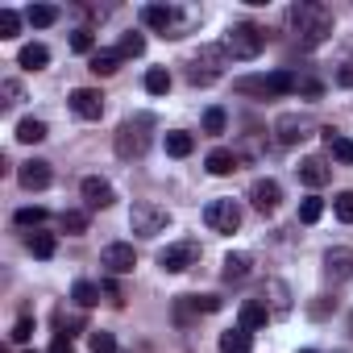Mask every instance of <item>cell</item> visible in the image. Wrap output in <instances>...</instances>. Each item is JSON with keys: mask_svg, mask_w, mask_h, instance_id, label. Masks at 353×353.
<instances>
[{"mask_svg": "<svg viewBox=\"0 0 353 353\" xmlns=\"http://www.w3.org/2000/svg\"><path fill=\"white\" fill-rule=\"evenodd\" d=\"M17 30H21V17L13 9H0V38H17Z\"/></svg>", "mask_w": 353, "mask_h": 353, "instance_id": "ab89813d", "label": "cell"}, {"mask_svg": "<svg viewBox=\"0 0 353 353\" xmlns=\"http://www.w3.org/2000/svg\"><path fill=\"white\" fill-rule=\"evenodd\" d=\"M100 266H104L108 274H133L137 254H133V245H129V241H108V245L100 250Z\"/></svg>", "mask_w": 353, "mask_h": 353, "instance_id": "8fae6325", "label": "cell"}, {"mask_svg": "<svg viewBox=\"0 0 353 353\" xmlns=\"http://www.w3.org/2000/svg\"><path fill=\"white\" fill-rule=\"evenodd\" d=\"M250 204H254L258 212H274V208L283 204V188H279L274 179H254V188H250Z\"/></svg>", "mask_w": 353, "mask_h": 353, "instance_id": "9a60e30c", "label": "cell"}, {"mask_svg": "<svg viewBox=\"0 0 353 353\" xmlns=\"http://www.w3.org/2000/svg\"><path fill=\"white\" fill-rule=\"evenodd\" d=\"M295 170H299V183H303V188H312V192H316V188H324V183L332 179V166H328L324 158H303Z\"/></svg>", "mask_w": 353, "mask_h": 353, "instance_id": "e0dca14e", "label": "cell"}, {"mask_svg": "<svg viewBox=\"0 0 353 353\" xmlns=\"http://www.w3.org/2000/svg\"><path fill=\"white\" fill-rule=\"evenodd\" d=\"M332 212H336V221L353 225V192H341V196L332 200Z\"/></svg>", "mask_w": 353, "mask_h": 353, "instance_id": "f35d334b", "label": "cell"}, {"mask_svg": "<svg viewBox=\"0 0 353 353\" xmlns=\"http://www.w3.org/2000/svg\"><path fill=\"white\" fill-rule=\"evenodd\" d=\"M299 353H316V349H299Z\"/></svg>", "mask_w": 353, "mask_h": 353, "instance_id": "c3c4849f", "label": "cell"}, {"mask_svg": "<svg viewBox=\"0 0 353 353\" xmlns=\"http://www.w3.org/2000/svg\"><path fill=\"white\" fill-rule=\"evenodd\" d=\"M216 345H221V353H254V332L237 324V328H225Z\"/></svg>", "mask_w": 353, "mask_h": 353, "instance_id": "d6986e66", "label": "cell"}, {"mask_svg": "<svg viewBox=\"0 0 353 353\" xmlns=\"http://www.w3.org/2000/svg\"><path fill=\"white\" fill-rule=\"evenodd\" d=\"M274 133H279L283 145H299V141H307V137L316 133V125H312V117H303V112H283V117L274 121Z\"/></svg>", "mask_w": 353, "mask_h": 353, "instance_id": "9c48e42d", "label": "cell"}, {"mask_svg": "<svg viewBox=\"0 0 353 353\" xmlns=\"http://www.w3.org/2000/svg\"><path fill=\"white\" fill-rule=\"evenodd\" d=\"M67 104H71V112H75L79 121H100V117H104V96H100L96 88H75V92L67 96Z\"/></svg>", "mask_w": 353, "mask_h": 353, "instance_id": "7c38bea8", "label": "cell"}, {"mask_svg": "<svg viewBox=\"0 0 353 353\" xmlns=\"http://www.w3.org/2000/svg\"><path fill=\"white\" fill-rule=\"evenodd\" d=\"M229 54H225V46H200V54L188 63V83H196V88H208L216 75H221V63H225Z\"/></svg>", "mask_w": 353, "mask_h": 353, "instance_id": "5b68a950", "label": "cell"}, {"mask_svg": "<svg viewBox=\"0 0 353 353\" xmlns=\"http://www.w3.org/2000/svg\"><path fill=\"white\" fill-rule=\"evenodd\" d=\"M328 307H336V299H332V303H328V299H316V303H312V316L320 320V316H328Z\"/></svg>", "mask_w": 353, "mask_h": 353, "instance_id": "7dc6e473", "label": "cell"}, {"mask_svg": "<svg viewBox=\"0 0 353 353\" xmlns=\"http://www.w3.org/2000/svg\"><path fill=\"white\" fill-rule=\"evenodd\" d=\"M196 262H200V245H196V241H174V245L158 250V266H162L166 274H183V270H192Z\"/></svg>", "mask_w": 353, "mask_h": 353, "instance_id": "52a82bcc", "label": "cell"}, {"mask_svg": "<svg viewBox=\"0 0 353 353\" xmlns=\"http://www.w3.org/2000/svg\"><path fill=\"white\" fill-rule=\"evenodd\" d=\"M166 225H170V212L158 208V204H150V200H141V204L129 208V229H133L137 237H158Z\"/></svg>", "mask_w": 353, "mask_h": 353, "instance_id": "8992f818", "label": "cell"}, {"mask_svg": "<svg viewBox=\"0 0 353 353\" xmlns=\"http://www.w3.org/2000/svg\"><path fill=\"white\" fill-rule=\"evenodd\" d=\"M88 71L92 75H117L121 71V50H96L88 59Z\"/></svg>", "mask_w": 353, "mask_h": 353, "instance_id": "7402d4cb", "label": "cell"}, {"mask_svg": "<svg viewBox=\"0 0 353 353\" xmlns=\"http://www.w3.org/2000/svg\"><path fill=\"white\" fill-rule=\"evenodd\" d=\"M262 46H266V30L254 26V21H237V26H229V34H225V54H229V59L250 63V59L262 54Z\"/></svg>", "mask_w": 353, "mask_h": 353, "instance_id": "7a4b0ae2", "label": "cell"}, {"mask_svg": "<svg viewBox=\"0 0 353 353\" xmlns=\"http://www.w3.org/2000/svg\"><path fill=\"white\" fill-rule=\"evenodd\" d=\"M117 158H141L145 150H150V117H129V121H121L117 125Z\"/></svg>", "mask_w": 353, "mask_h": 353, "instance_id": "3957f363", "label": "cell"}, {"mask_svg": "<svg viewBox=\"0 0 353 353\" xmlns=\"http://www.w3.org/2000/svg\"><path fill=\"white\" fill-rule=\"evenodd\" d=\"M9 336H13V341H17V345H26V341H30V336H34V316H21V320H17V324H13V332H9Z\"/></svg>", "mask_w": 353, "mask_h": 353, "instance_id": "b9f144b4", "label": "cell"}, {"mask_svg": "<svg viewBox=\"0 0 353 353\" xmlns=\"http://www.w3.org/2000/svg\"><path fill=\"white\" fill-rule=\"evenodd\" d=\"M26 245H30V254H34V258H54V250H59L54 233H30V237H26Z\"/></svg>", "mask_w": 353, "mask_h": 353, "instance_id": "83f0119b", "label": "cell"}, {"mask_svg": "<svg viewBox=\"0 0 353 353\" xmlns=\"http://www.w3.org/2000/svg\"><path fill=\"white\" fill-rule=\"evenodd\" d=\"M117 50H121V59H137V54L145 50V38H141V34H125Z\"/></svg>", "mask_w": 353, "mask_h": 353, "instance_id": "8d00e7d4", "label": "cell"}, {"mask_svg": "<svg viewBox=\"0 0 353 353\" xmlns=\"http://www.w3.org/2000/svg\"><path fill=\"white\" fill-rule=\"evenodd\" d=\"M26 353H38V349H26Z\"/></svg>", "mask_w": 353, "mask_h": 353, "instance_id": "f907efd6", "label": "cell"}, {"mask_svg": "<svg viewBox=\"0 0 353 353\" xmlns=\"http://www.w3.org/2000/svg\"><path fill=\"white\" fill-rule=\"evenodd\" d=\"M192 150H196V137L192 133H183V129H170L166 133V154L170 158H188Z\"/></svg>", "mask_w": 353, "mask_h": 353, "instance_id": "d4e9b609", "label": "cell"}, {"mask_svg": "<svg viewBox=\"0 0 353 353\" xmlns=\"http://www.w3.org/2000/svg\"><path fill=\"white\" fill-rule=\"evenodd\" d=\"M324 279H328V283L353 279V250H345V245L328 250V254H324Z\"/></svg>", "mask_w": 353, "mask_h": 353, "instance_id": "5bb4252c", "label": "cell"}, {"mask_svg": "<svg viewBox=\"0 0 353 353\" xmlns=\"http://www.w3.org/2000/svg\"><path fill=\"white\" fill-rule=\"evenodd\" d=\"M336 83H341V88H353V59H349V63H341V71H336Z\"/></svg>", "mask_w": 353, "mask_h": 353, "instance_id": "f6af8a7d", "label": "cell"}, {"mask_svg": "<svg viewBox=\"0 0 353 353\" xmlns=\"http://www.w3.org/2000/svg\"><path fill=\"white\" fill-rule=\"evenodd\" d=\"M17 63H21L26 71H42V67L50 63V50H46L42 42H30V46H21V54H17Z\"/></svg>", "mask_w": 353, "mask_h": 353, "instance_id": "cb8c5ba5", "label": "cell"}, {"mask_svg": "<svg viewBox=\"0 0 353 353\" xmlns=\"http://www.w3.org/2000/svg\"><path fill=\"white\" fill-rule=\"evenodd\" d=\"M196 312H221V295H192Z\"/></svg>", "mask_w": 353, "mask_h": 353, "instance_id": "7bdbcfd3", "label": "cell"}, {"mask_svg": "<svg viewBox=\"0 0 353 353\" xmlns=\"http://www.w3.org/2000/svg\"><path fill=\"white\" fill-rule=\"evenodd\" d=\"M320 216H324V200H316V196H307V200L299 204V221H303V225H316Z\"/></svg>", "mask_w": 353, "mask_h": 353, "instance_id": "e575fe53", "label": "cell"}, {"mask_svg": "<svg viewBox=\"0 0 353 353\" xmlns=\"http://www.w3.org/2000/svg\"><path fill=\"white\" fill-rule=\"evenodd\" d=\"M71 50H75V54H96V38H92V30H75V34H71Z\"/></svg>", "mask_w": 353, "mask_h": 353, "instance_id": "d590c367", "label": "cell"}, {"mask_svg": "<svg viewBox=\"0 0 353 353\" xmlns=\"http://www.w3.org/2000/svg\"><path fill=\"white\" fill-rule=\"evenodd\" d=\"M145 92H150V96H166V92H170V71H166V67L145 71Z\"/></svg>", "mask_w": 353, "mask_h": 353, "instance_id": "1f68e13d", "label": "cell"}, {"mask_svg": "<svg viewBox=\"0 0 353 353\" xmlns=\"http://www.w3.org/2000/svg\"><path fill=\"white\" fill-rule=\"evenodd\" d=\"M79 192H83V204H88V208H108V204L117 200L112 183H108V179H100V174H88Z\"/></svg>", "mask_w": 353, "mask_h": 353, "instance_id": "2e32d148", "label": "cell"}, {"mask_svg": "<svg viewBox=\"0 0 353 353\" xmlns=\"http://www.w3.org/2000/svg\"><path fill=\"white\" fill-rule=\"evenodd\" d=\"M204 166H208V174H233L237 170V154L233 150H212L204 158Z\"/></svg>", "mask_w": 353, "mask_h": 353, "instance_id": "484cf974", "label": "cell"}, {"mask_svg": "<svg viewBox=\"0 0 353 353\" xmlns=\"http://www.w3.org/2000/svg\"><path fill=\"white\" fill-rule=\"evenodd\" d=\"M262 303L270 307V316H287V312H291V287H287L283 279H266Z\"/></svg>", "mask_w": 353, "mask_h": 353, "instance_id": "ac0fdd59", "label": "cell"}, {"mask_svg": "<svg viewBox=\"0 0 353 353\" xmlns=\"http://www.w3.org/2000/svg\"><path fill=\"white\" fill-rule=\"evenodd\" d=\"M26 21H30L34 30H46V26H54V21H59V9H54V5H30Z\"/></svg>", "mask_w": 353, "mask_h": 353, "instance_id": "f1b7e54d", "label": "cell"}, {"mask_svg": "<svg viewBox=\"0 0 353 353\" xmlns=\"http://www.w3.org/2000/svg\"><path fill=\"white\" fill-rule=\"evenodd\" d=\"M46 216H50V212H46L42 204H34V208H17V216H13V221H17L21 229H38V225L46 221Z\"/></svg>", "mask_w": 353, "mask_h": 353, "instance_id": "d6a6232c", "label": "cell"}, {"mask_svg": "<svg viewBox=\"0 0 353 353\" xmlns=\"http://www.w3.org/2000/svg\"><path fill=\"white\" fill-rule=\"evenodd\" d=\"M349 332H353V316H349Z\"/></svg>", "mask_w": 353, "mask_h": 353, "instance_id": "681fc988", "label": "cell"}, {"mask_svg": "<svg viewBox=\"0 0 353 353\" xmlns=\"http://www.w3.org/2000/svg\"><path fill=\"white\" fill-rule=\"evenodd\" d=\"M59 229H63V233H71V237L88 233V212H79V208H67V212L59 216Z\"/></svg>", "mask_w": 353, "mask_h": 353, "instance_id": "f546056e", "label": "cell"}, {"mask_svg": "<svg viewBox=\"0 0 353 353\" xmlns=\"http://www.w3.org/2000/svg\"><path fill=\"white\" fill-rule=\"evenodd\" d=\"M299 92H303V96H320V92H324V88H320V83H316V79H299Z\"/></svg>", "mask_w": 353, "mask_h": 353, "instance_id": "bcb514c9", "label": "cell"}, {"mask_svg": "<svg viewBox=\"0 0 353 353\" xmlns=\"http://www.w3.org/2000/svg\"><path fill=\"white\" fill-rule=\"evenodd\" d=\"M250 266H254L250 254H229L225 266H221V274H225V283H241V279H250Z\"/></svg>", "mask_w": 353, "mask_h": 353, "instance_id": "603a6c76", "label": "cell"}, {"mask_svg": "<svg viewBox=\"0 0 353 353\" xmlns=\"http://www.w3.org/2000/svg\"><path fill=\"white\" fill-rule=\"evenodd\" d=\"M46 133H50V129H46V121H38V117H26V121L17 125V141H26V145H38Z\"/></svg>", "mask_w": 353, "mask_h": 353, "instance_id": "4316f807", "label": "cell"}, {"mask_svg": "<svg viewBox=\"0 0 353 353\" xmlns=\"http://www.w3.org/2000/svg\"><path fill=\"white\" fill-rule=\"evenodd\" d=\"M50 353H71V332H59V336L50 341Z\"/></svg>", "mask_w": 353, "mask_h": 353, "instance_id": "ee69618b", "label": "cell"}, {"mask_svg": "<svg viewBox=\"0 0 353 353\" xmlns=\"http://www.w3.org/2000/svg\"><path fill=\"white\" fill-rule=\"evenodd\" d=\"M0 96H5V108H13V104H21L26 88H21L17 79H5V83H0Z\"/></svg>", "mask_w": 353, "mask_h": 353, "instance_id": "60d3db41", "label": "cell"}, {"mask_svg": "<svg viewBox=\"0 0 353 353\" xmlns=\"http://www.w3.org/2000/svg\"><path fill=\"white\" fill-rule=\"evenodd\" d=\"M320 137H324V145H328V154H332L336 162L353 166V141H349L345 133H336V129H320Z\"/></svg>", "mask_w": 353, "mask_h": 353, "instance_id": "44dd1931", "label": "cell"}, {"mask_svg": "<svg viewBox=\"0 0 353 353\" xmlns=\"http://www.w3.org/2000/svg\"><path fill=\"white\" fill-rule=\"evenodd\" d=\"M266 320H270V307H266L262 299H245L241 312H237V324L250 328V332H254V328H266Z\"/></svg>", "mask_w": 353, "mask_h": 353, "instance_id": "ffe728a7", "label": "cell"}, {"mask_svg": "<svg viewBox=\"0 0 353 353\" xmlns=\"http://www.w3.org/2000/svg\"><path fill=\"white\" fill-rule=\"evenodd\" d=\"M204 225L212 233H237L241 229V204L237 200H212L204 208Z\"/></svg>", "mask_w": 353, "mask_h": 353, "instance_id": "ba28073f", "label": "cell"}, {"mask_svg": "<svg viewBox=\"0 0 353 353\" xmlns=\"http://www.w3.org/2000/svg\"><path fill=\"white\" fill-rule=\"evenodd\" d=\"M88 349L92 353H117V336L104 332V328H96V332H88Z\"/></svg>", "mask_w": 353, "mask_h": 353, "instance_id": "836d02e7", "label": "cell"}, {"mask_svg": "<svg viewBox=\"0 0 353 353\" xmlns=\"http://www.w3.org/2000/svg\"><path fill=\"white\" fill-rule=\"evenodd\" d=\"M225 125H229V112L225 108H208L204 112V133H225Z\"/></svg>", "mask_w": 353, "mask_h": 353, "instance_id": "74e56055", "label": "cell"}, {"mask_svg": "<svg viewBox=\"0 0 353 353\" xmlns=\"http://www.w3.org/2000/svg\"><path fill=\"white\" fill-rule=\"evenodd\" d=\"M50 162H42V158H30V162H21L17 166V183L26 188V192H42V188H50Z\"/></svg>", "mask_w": 353, "mask_h": 353, "instance_id": "4fadbf2b", "label": "cell"}, {"mask_svg": "<svg viewBox=\"0 0 353 353\" xmlns=\"http://www.w3.org/2000/svg\"><path fill=\"white\" fill-rule=\"evenodd\" d=\"M71 299H75L79 307H96V303H100V287L88 283V279H79V283L71 287Z\"/></svg>", "mask_w": 353, "mask_h": 353, "instance_id": "4dcf8cb0", "label": "cell"}, {"mask_svg": "<svg viewBox=\"0 0 353 353\" xmlns=\"http://www.w3.org/2000/svg\"><path fill=\"white\" fill-rule=\"evenodd\" d=\"M179 21H183V13L174 9V5H145L141 9V26L162 30L166 38H179Z\"/></svg>", "mask_w": 353, "mask_h": 353, "instance_id": "30bf717a", "label": "cell"}, {"mask_svg": "<svg viewBox=\"0 0 353 353\" xmlns=\"http://www.w3.org/2000/svg\"><path fill=\"white\" fill-rule=\"evenodd\" d=\"M291 26L299 34V46L312 50L332 34V13L324 5H316V0H299V5H291Z\"/></svg>", "mask_w": 353, "mask_h": 353, "instance_id": "6da1fadb", "label": "cell"}, {"mask_svg": "<svg viewBox=\"0 0 353 353\" xmlns=\"http://www.w3.org/2000/svg\"><path fill=\"white\" fill-rule=\"evenodd\" d=\"M233 88L245 92V96H287V92L299 88V79H295L291 71H270V75H245V79H237Z\"/></svg>", "mask_w": 353, "mask_h": 353, "instance_id": "277c9868", "label": "cell"}]
</instances>
